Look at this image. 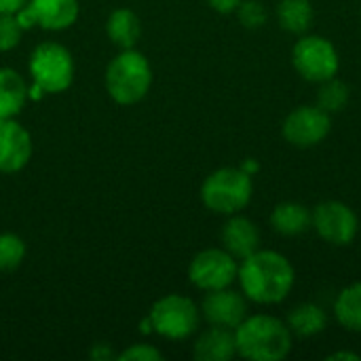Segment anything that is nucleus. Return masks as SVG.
Instances as JSON below:
<instances>
[{
	"instance_id": "f03ea898",
	"label": "nucleus",
	"mask_w": 361,
	"mask_h": 361,
	"mask_svg": "<svg viewBox=\"0 0 361 361\" xmlns=\"http://www.w3.org/2000/svg\"><path fill=\"white\" fill-rule=\"evenodd\" d=\"M237 355L250 361L286 360L294 345V334L286 322L273 315H247L235 328Z\"/></svg>"
},
{
	"instance_id": "9b49d317",
	"label": "nucleus",
	"mask_w": 361,
	"mask_h": 361,
	"mask_svg": "<svg viewBox=\"0 0 361 361\" xmlns=\"http://www.w3.org/2000/svg\"><path fill=\"white\" fill-rule=\"evenodd\" d=\"M201 315L209 326L235 330L247 317V298L243 292H235L231 288L205 292Z\"/></svg>"
},
{
	"instance_id": "1a4fd4ad",
	"label": "nucleus",
	"mask_w": 361,
	"mask_h": 361,
	"mask_svg": "<svg viewBox=\"0 0 361 361\" xmlns=\"http://www.w3.org/2000/svg\"><path fill=\"white\" fill-rule=\"evenodd\" d=\"M313 228L330 245H349L360 231L357 214L343 201H324L313 209Z\"/></svg>"
},
{
	"instance_id": "a878e982",
	"label": "nucleus",
	"mask_w": 361,
	"mask_h": 361,
	"mask_svg": "<svg viewBox=\"0 0 361 361\" xmlns=\"http://www.w3.org/2000/svg\"><path fill=\"white\" fill-rule=\"evenodd\" d=\"M118 360L123 361H161L163 353L159 349H154L152 345H131L129 349H125Z\"/></svg>"
},
{
	"instance_id": "6e6552de",
	"label": "nucleus",
	"mask_w": 361,
	"mask_h": 361,
	"mask_svg": "<svg viewBox=\"0 0 361 361\" xmlns=\"http://www.w3.org/2000/svg\"><path fill=\"white\" fill-rule=\"evenodd\" d=\"M239 262L224 247H209L199 252L188 264V279L201 292L231 288L237 281Z\"/></svg>"
},
{
	"instance_id": "a211bd4d",
	"label": "nucleus",
	"mask_w": 361,
	"mask_h": 361,
	"mask_svg": "<svg viewBox=\"0 0 361 361\" xmlns=\"http://www.w3.org/2000/svg\"><path fill=\"white\" fill-rule=\"evenodd\" d=\"M106 34L118 49H133L142 36L140 17L131 8H114L106 19Z\"/></svg>"
},
{
	"instance_id": "f3484780",
	"label": "nucleus",
	"mask_w": 361,
	"mask_h": 361,
	"mask_svg": "<svg viewBox=\"0 0 361 361\" xmlns=\"http://www.w3.org/2000/svg\"><path fill=\"white\" fill-rule=\"evenodd\" d=\"M27 89L30 87L17 70L0 68V118H15L23 110L30 99Z\"/></svg>"
},
{
	"instance_id": "ddd939ff",
	"label": "nucleus",
	"mask_w": 361,
	"mask_h": 361,
	"mask_svg": "<svg viewBox=\"0 0 361 361\" xmlns=\"http://www.w3.org/2000/svg\"><path fill=\"white\" fill-rule=\"evenodd\" d=\"M220 239L222 247L237 260H243L260 250V231L256 222L239 214L228 216V220L222 226Z\"/></svg>"
},
{
	"instance_id": "bb28decb",
	"label": "nucleus",
	"mask_w": 361,
	"mask_h": 361,
	"mask_svg": "<svg viewBox=\"0 0 361 361\" xmlns=\"http://www.w3.org/2000/svg\"><path fill=\"white\" fill-rule=\"evenodd\" d=\"M216 13H222V15H228V13H235L237 6L241 4V0H205Z\"/></svg>"
},
{
	"instance_id": "423d86ee",
	"label": "nucleus",
	"mask_w": 361,
	"mask_h": 361,
	"mask_svg": "<svg viewBox=\"0 0 361 361\" xmlns=\"http://www.w3.org/2000/svg\"><path fill=\"white\" fill-rule=\"evenodd\" d=\"M148 317L154 334L169 341H184L197 332L201 309L182 294H167L152 305Z\"/></svg>"
},
{
	"instance_id": "cd10ccee",
	"label": "nucleus",
	"mask_w": 361,
	"mask_h": 361,
	"mask_svg": "<svg viewBox=\"0 0 361 361\" xmlns=\"http://www.w3.org/2000/svg\"><path fill=\"white\" fill-rule=\"evenodd\" d=\"M27 0H0V13H17Z\"/></svg>"
},
{
	"instance_id": "f8f14e48",
	"label": "nucleus",
	"mask_w": 361,
	"mask_h": 361,
	"mask_svg": "<svg viewBox=\"0 0 361 361\" xmlns=\"http://www.w3.org/2000/svg\"><path fill=\"white\" fill-rule=\"evenodd\" d=\"M34 152L30 131L15 118H0V173L21 171Z\"/></svg>"
},
{
	"instance_id": "2eb2a0df",
	"label": "nucleus",
	"mask_w": 361,
	"mask_h": 361,
	"mask_svg": "<svg viewBox=\"0 0 361 361\" xmlns=\"http://www.w3.org/2000/svg\"><path fill=\"white\" fill-rule=\"evenodd\" d=\"M192 355L197 361H228L237 355L235 330L209 326L199 334L192 347Z\"/></svg>"
},
{
	"instance_id": "20e7f679",
	"label": "nucleus",
	"mask_w": 361,
	"mask_h": 361,
	"mask_svg": "<svg viewBox=\"0 0 361 361\" xmlns=\"http://www.w3.org/2000/svg\"><path fill=\"white\" fill-rule=\"evenodd\" d=\"M254 195L252 176L241 167H220L212 171L201 186V201L207 209L233 216L245 209Z\"/></svg>"
},
{
	"instance_id": "b1692460",
	"label": "nucleus",
	"mask_w": 361,
	"mask_h": 361,
	"mask_svg": "<svg viewBox=\"0 0 361 361\" xmlns=\"http://www.w3.org/2000/svg\"><path fill=\"white\" fill-rule=\"evenodd\" d=\"M235 13L239 17V23L247 30H258L267 23V8L258 0H241Z\"/></svg>"
},
{
	"instance_id": "dca6fc26",
	"label": "nucleus",
	"mask_w": 361,
	"mask_h": 361,
	"mask_svg": "<svg viewBox=\"0 0 361 361\" xmlns=\"http://www.w3.org/2000/svg\"><path fill=\"white\" fill-rule=\"evenodd\" d=\"M271 226L281 237H298L305 235L313 226V212L296 201H286L275 205L271 212Z\"/></svg>"
},
{
	"instance_id": "9d476101",
	"label": "nucleus",
	"mask_w": 361,
	"mask_h": 361,
	"mask_svg": "<svg viewBox=\"0 0 361 361\" xmlns=\"http://www.w3.org/2000/svg\"><path fill=\"white\" fill-rule=\"evenodd\" d=\"M332 114L319 106H298L292 110L281 127L286 142L296 148H313L322 144L332 129Z\"/></svg>"
},
{
	"instance_id": "0eeeda50",
	"label": "nucleus",
	"mask_w": 361,
	"mask_h": 361,
	"mask_svg": "<svg viewBox=\"0 0 361 361\" xmlns=\"http://www.w3.org/2000/svg\"><path fill=\"white\" fill-rule=\"evenodd\" d=\"M292 66L309 82H326L338 74L341 57L336 47L317 34H302L292 47Z\"/></svg>"
},
{
	"instance_id": "393cba45",
	"label": "nucleus",
	"mask_w": 361,
	"mask_h": 361,
	"mask_svg": "<svg viewBox=\"0 0 361 361\" xmlns=\"http://www.w3.org/2000/svg\"><path fill=\"white\" fill-rule=\"evenodd\" d=\"M23 27L19 25L15 13H0V51H13L21 42Z\"/></svg>"
},
{
	"instance_id": "aec40b11",
	"label": "nucleus",
	"mask_w": 361,
	"mask_h": 361,
	"mask_svg": "<svg viewBox=\"0 0 361 361\" xmlns=\"http://www.w3.org/2000/svg\"><path fill=\"white\" fill-rule=\"evenodd\" d=\"M313 4L311 0H281L277 4V19L279 25L290 34H307L313 23Z\"/></svg>"
},
{
	"instance_id": "412c9836",
	"label": "nucleus",
	"mask_w": 361,
	"mask_h": 361,
	"mask_svg": "<svg viewBox=\"0 0 361 361\" xmlns=\"http://www.w3.org/2000/svg\"><path fill=\"white\" fill-rule=\"evenodd\" d=\"M334 317L345 330L361 332V281L347 286L336 296V300H334Z\"/></svg>"
},
{
	"instance_id": "4be33fe9",
	"label": "nucleus",
	"mask_w": 361,
	"mask_h": 361,
	"mask_svg": "<svg viewBox=\"0 0 361 361\" xmlns=\"http://www.w3.org/2000/svg\"><path fill=\"white\" fill-rule=\"evenodd\" d=\"M349 87L347 82L338 80L336 76L326 80V82H319V91H317V106L322 110H326L328 114H334V112H341L347 102H349Z\"/></svg>"
},
{
	"instance_id": "5701e85b",
	"label": "nucleus",
	"mask_w": 361,
	"mask_h": 361,
	"mask_svg": "<svg viewBox=\"0 0 361 361\" xmlns=\"http://www.w3.org/2000/svg\"><path fill=\"white\" fill-rule=\"evenodd\" d=\"M25 260V243L13 233H0V273H11Z\"/></svg>"
},
{
	"instance_id": "c756f323",
	"label": "nucleus",
	"mask_w": 361,
	"mask_h": 361,
	"mask_svg": "<svg viewBox=\"0 0 361 361\" xmlns=\"http://www.w3.org/2000/svg\"><path fill=\"white\" fill-rule=\"evenodd\" d=\"M241 169H243L245 173H250V176H256V173L260 171V163L254 161V159H245V161L241 163Z\"/></svg>"
},
{
	"instance_id": "6ab92c4d",
	"label": "nucleus",
	"mask_w": 361,
	"mask_h": 361,
	"mask_svg": "<svg viewBox=\"0 0 361 361\" xmlns=\"http://www.w3.org/2000/svg\"><path fill=\"white\" fill-rule=\"evenodd\" d=\"M286 324H288V328L292 330L294 336L311 338V336H317V334H322L326 330L328 315H326V311L319 305H315V302H302V305H296L288 313Z\"/></svg>"
},
{
	"instance_id": "f257e3e1",
	"label": "nucleus",
	"mask_w": 361,
	"mask_h": 361,
	"mask_svg": "<svg viewBox=\"0 0 361 361\" xmlns=\"http://www.w3.org/2000/svg\"><path fill=\"white\" fill-rule=\"evenodd\" d=\"M237 281L247 300L271 307L290 296L296 283V271L283 254L258 250L241 260Z\"/></svg>"
},
{
	"instance_id": "4468645a",
	"label": "nucleus",
	"mask_w": 361,
	"mask_h": 361,
	"mask_svg": "<svg viewBox=\"0 0 361 361\" xmlns=\"http://www.w3.org/2000/svg\"><path fill=\"white\" fill-rule=\"evenodd\" d=\"M25 6L32 11L36 27L47 32H61L72 27L80 13L78 0H27Z\"/></svg>"
},
{
	"instance_id": "7ed1b4c3",
	"label": "nucleus",
	"mask_w": 361,
	"mask_h": 361,
	"mask_svg": "<svg viewBox=\"0 0 361 361\" xmlns=\"http://www.w3.org/2000/svg\"><path fill=\"white\" fill-rule=\"evenodd\" d=\"M152 87V68L144 53L123 49L106 68V91L121 106L142 102Z\"/></svg>"
},
{
	"instance_id": "39448f33",
	"label": "nucleus",
	"mask_w": 361,
	"mask_h": 361,
	"mask_svg": "<svg viewBox=\"0 0 361 361\" xmlns=\"http://www.w3.org/2000/svg\"><path fill=\"white\" fill-rule=\"evenodd\" d=\"M27 70L32 82L47 95L63 93L74 80V57L59 42H40L30 55Z\"/></svg>"
},
{
	"instance_id": "c85d7f7f",
	"label": "nucleus",
	"mask_w": 361,
	"mask_h": 361,
	"mask_svg": "<svg viewBox=\"0 0 361 361\" xmlns=\"http://www.w3.org/2000/svg\"><path fill=\"white\" fill-rule=\"evenodd\" d=\"M338 360L360 361L361 357L357 355V353H351V351H336V353H330V355H328V361H338Z\"/></svg>"
}]
</instances>
